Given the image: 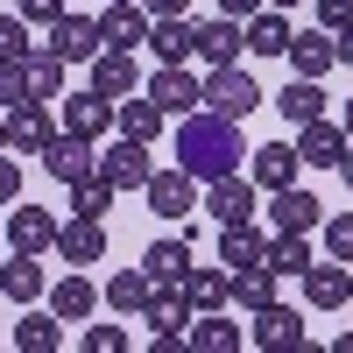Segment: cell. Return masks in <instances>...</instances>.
<instances>
[{
	"label": "cell",
	"mask_w": 353,
	"mask_h": 353,
	"mask_svg": "<svg viewBox=\"0 0 353 353\" xmlns=\"http://www.w3.org/2000/svg\"><path fill=\"white\" fill-rule=\"evenodd\" d=\"M311 233H276V241H261V269H276V283L283 276H304L311 269Z\"/></svg>",
	"instance_id": "obj_31"
},
{
	"label": "cell",
	"mask_w": 353,
	"mask_h": 353,
	"mask_svg": "<svg viewBox=\"0 0 353 353\" xmlns=\"http://www.w3.org/2000/svg\"><path fill=\"white\" fill-rule=\"evenodd\" d=\"M176 170H191L198 184L248 170L241 121H226V113H205V106H198V113H184V121H176Z\"/></svg>",
	"instance_id": "obj_1"
},
{
	"label": "cell",
	"mask_w": 353,
	"mask_h": 353,
	"mask_svg": "<svg viewBox=\"0 0 353 353\" xmlns=\"http://www.w3.org/2000/svg\"><path fill=\"white\" fill-rule=\"evenodd\" d=\"M339 184L353 191V141H346V156H339Z\"/></svg>",
	"instance_id": "obj_49"
},
{
	"label": "cell",
	"mask_w": 353,
	"mask_h": 353,
	"mask_svg": "<svg viewBox=\"0 0 353 353\" xmlns=\"http://www.w3.org/2000/svg\"><path fill=\"white\" fill-rule=\"evenodd\" d=\"M226 304H241V311H261V304H276V269H233L226 276Z\"/></svg>",
	"instance_id": "obj_32"
},
{
	"label": "cell",
	"mask_w": 353,
	"mask_h": 353,
	"mask_svg": "<svg viewBox=\"0 0 353 353\" xmlns=\"http://www.w3.org/2000/svg\"><path fill=\"white\" fill-rule=\"evenodd\" d=\"M254 8H261V0H219V14H233V21H248Z\"/></svg>",
	"instance_id": "obj_47"
},
{
	"label": "cell",
	"mask_w": 353,
	"mask_h": 353,
	"mask_svg": "<svg viewBox=\"0 0 353 353\" xmlns=\"http://www.w3.org/2000/svg\"><path fill=\"white\" fill-rule=\"evenodd\" d=\"M205 212H212L219 226H241V219H254V176H248V170L212 176V184H205Z\"/></svg>",
	"instance_id": "obj_11"
},
{
	"label": "cell",
	"mask_w": 353,
	"mask_h": 353,
	"mask_svg": "<svg viewBox=\"0 0 353 353\" xmlns=\"http://www.w3.org/2000/svg\"><path fill=\"white\" fill-rule=\"evenodd\" d=\"M248 176H254V191H283V184H297L304 176V156H297V141H269V149H248Z\"/></svg>",
	"instance_id": "obj_10"
},
{
	"label": "cell",
	"mask_w": 353,
	"mask_h": 353,
	"mask_svg": "<svg viewBox=\"0 0 353 353\" xmlns=\"http://www.w3.org/2000/svg\"><path fill=\"white\" fill-rule=\"evenodd\" d=\"M332 353H353V332H339V339H332Z\"/></svg>",
	"instance_id": "obj_51"
},
{
	"label": "cell",
	"mask_w": 353,
	"mask_h": 353,
	"mask_svg": "<svg viewBox=\"0 0 353 353\" xmlns=\"http://www.w3.org/2000/svg\"><path fill=\"white\" fill-rule=\"evenodd\" d=\"M184 346H191V353H241V346H248V325H233L226 311H191Z\"/></svg>",
	"instance_id": "obj_17"
},
{
	"label": "cell",
	"mask_w": 353,
	"mask_h": 353,
	"mask_svg": "<svg viewBox=\"0 0 353 353\" xmlns=\"http://www.w3.org/2000/svg\"><path fill=\"white\" fill-rule=\"evenodd\" d=\"M57 346H64V318L28 304V311L14 318V353H57Z\"/></svg>",
	"instance_id": "obj_30"
},
{
	"label": "cell",
	"mask_w": 353,
	"mask_h": 353,
	"mask_svg": "<svg viewBox=\"0 0 353 353\" xmlns=\"http://www.w3.org/2000/svg\"><path fill=\"white\" fill-rule=\"evenodd\" d=\"M8 248H21V254H50L57 248V212H43V205H8Z\"/></svg>",
	"instance_id": "obj_14"
},
{
	"label": "cell",
	"mask_w": 353,
	"mask_h": 353,
	"mask_svg": "<svg viewBox=\"0 0 353 353\" xmlns=\"http://www.w3.org/2000/svg\"><path fill=\"white\" fill-rule=\"evenodd\" d=\"M43 290H50V276H43V254H8V269H0V297L8 304H43Z\"/></svg>",
	"instance_id": "obj_23"
},
{
	"label": "cell",
	"mask_w": 353,
	"mask_h": 353,
	"mask_svg": "<svg viewBox=\"0 0 353 353\" xmlns=\"http://www.w3.org/2000/svg\"><path fill=\"white\" fill-rule=\"evenodd\" d=\"M149 290H156V283H149V269H113V276H106V290H99V304H106L113 318H128V311L141 318Z\"/></svg>",
	"instance_id": "obj_29"
},
{
	"label": "cell",
	"mask_w": 353,
	"mask_h": 353,
	"mask_svg": "<svg viewBox=\"0 0 353 353\" xmlns=\"http://www.w3.org/2000/svg\"><path fill=\"white\" fill-rule=\"evenodd\" d=\"M339 128H346V134H353V92H346V99H339Z\"/></svg>",
	"instance_id": "obj_50"
},
{
	"label": "cell",
	"mask_w": 353,
	"mask_h": 353,
	"mask_svg": "<svg viewBox=\"0 0 353 353\" xmlns=\"http://www.w3.org/2000/svg\"><path fill=\"white\" fill-rule=\"evenodd\" d=\"M50 134H57L50 99H21V106L8 113V156H43V149H50Z\"/></svg>",
	"instance_id": "obj_7"
},
{
	"label": "cell",
	"mask_w": 353,
	"mask_h": 353,
	"mask_svg": "<svg viewBox=\"0 0 353 353\" xmlns=\"http://www.w3.org/2000/svg\"><path fill=\"white\" fill-rule=\"evenodd\" d=\"M141 50H149L156 64H184V57H198V21L191 14H156Z\"/></svg>",
	"instance_id": "obj_13"
},
{
	"label": "cell",
	"mask_w": 353,
	"mask_h": 353,
	"mask_svg": "<svg viewBox=\"0 0 353 353\" xmlns=\"http://www.w3.org/2000/svg\"><path fill=\"white\" fill-rule=\"evenodd\" d=\"M141 325H156L163 339H184V325H191V304H184V290H176V283L163 290V283H156V290H149V304H141Z\"/></svg>",
	"instance_id": "obj_27"
},
{
	"label": "cell",
	"mask_w": 353,
	"mask_h": 353,
	"mask_svg": "<svg viewBox=\"0 0 353 353\" xmlns=\"http://www.w3.org/2000/svg\"><path fill=\"white\" fill-rule=\"evenodd\" d=\"M219 261H226V269H254V261H261V233H254V219L219 226Z\"/></svg>",
	"instance_id": "obj_37"
},
{
	"label": "cell",
	"mask_w": 353,
	"mask_h": 353,
	"mask_svg": "<svg viewBox=\"0 0 353 353\" xmlns=\"http://www.w3.org/2000/svg\"><path fill=\"white\" fill-rule=\"evenodd\" d=\"M64 71H71L64 57L36 43V50H28V99H50L57 106V99H64Z\"/></svg>",
	"instance_id": "obj_33"
},
{
	"label": "cell",
	"mask_w": 353,
	"mask_h": 353,
	"mask_svg": "<svg viewBox=\"0 0 353 353\" xmlns=\"http://www.w3.org/2000/svg\"><path fill=\"white\" fill-rule=\"evenodd\" d=\"M92 92H99V99H128V92H141L134 50H99V57H92Z\"/></svg>",
	"instance_id": "obj_22"
},
{
	"label": "cell",
	"mask_w": 353,
	"mask_h": 353,
	"mask_svg": "<svg viewBox=\"0 0 353 353\" xmlns=\"http://www.w3.org/2000/svg\"><path fill=\"white\" fill-rule=\"evenodd\" d=\"M290 64H297V78H325L339 57H332V36L325 28H304V36H290Z\"/></svg>",
	"instance_id": "obj_35"
},
{
	"label": "cell",
	"mask_w": 353,
	"mask_h": 353,
	"mask_svg": "<svg viewBox=\"0 0 353 353\" xmlns=\"http://www.w3.org/2000/svg\"><path fill=\"white\" fill-rule=\"evenodd\" d=\"M318 28H325V36L353 28V0H318Z\"/></svg>",
	"instance_id": "obj_43"
},
{
	"label": "cell",
	"mask_w": 353,
	"mask_h": 353,
	"mask_svg": "<svg viewBox=\"0 0 353 353\" xmlns=\"http://www.w3.org/2000/svg\"><path fill=\"white\" fill-rule=\"evenodd\" d=\"M113 128L134 134V141H156V134L170 128V113H163L149 92H128V99H113Z\"/></svg>",
	"instance_id": "obj_26"
},
{
	"label": "cell",
	"mask_w": 353,
	"mask_h": 353,
	"mask_svg": "<svg viewBox=\"0 0 353 353\" xmlns=\"http://www.w3.org/2000/svg\"><path fill=\"white\" fill-rule=\"evenodd\" d=\"M0 149H8V113H0Z\"/></svg>",
	"instance_id": "obj_53"
},
{
	"label": "cell",
	"mask_w": 353,
	"mask_h": 353,
	"mask_svg": "<svg viewBox=\"0 0 353 353\" xmlns=\"http://www.w3.org/2000/svg\"><path fill=\"white\" fill-rule=\"evenodd\" d=\"M14 198H21V163L0 149V205H14Z\"/></svg>",
	"instance_id": "obj_45"
},
{
	"label": "cell",
	"mask_w": 353,
	"mask_h": 353,
	"mask_svg": "<svg viewBox=\"0 0 353 353\" xmlns=\"http://www.w3.org/2000/svg\"><path fill=\"white\" fill-rule=\"evenodd\" d=\"M99 43L106 50H141V43H149V8H141V0H106Z\"/></svg>",
	"instance_id": "obj_18"
},
{
	"label": "cell",
	"mask_w": 353,
	"mask_h": 353,
	"mask_svg": "<svg viewBox=\"0 0 353 353\" xmlns=\"http://www.w3.org/2000/svg\"><path fill=\"white\" fill-rule=\"evenodd\" d=\"M241 28H248V57H290V36H297L283 8H254Z\"/></svg>",
	"instance_id": "obj_24"
},
{
	"label": "cell",
	"mask_w": 353,
	"mask_h": 353,
	"mask_svg": "<svg viewBox=\"0 0 353 353\" xmlns=\"http://www.w3.org/2000/svg\"><path fill=\"white\" fill-rule=\"evenodd\" d=\"M353 297V261H311L304 269V304L311 311H339Z\"/></svg>",
	"instance_id": "obj_19"
},
{
	"label": "cell",
	"mask_w": 353,
	"mask_h": 353,
	"mask_svg": "<svg viewBox=\"0 0 353 353\" xmlns=\"http://www.w3.org/2000/svg\"><path fill=\"white\" fill-rule=\"evenodd\" d=\"M276 106H283L290 128H304V121H318V113H325V85H318V78H290L283 92H276Z\"/></svg>",
	"instance_id": "obj_34"
},
{
	"label": "cell",
	"mask_w": 353,
	"mask_h": 353,
	"mask_svg": "<svg viewBox=\"0 0 353 353\" xmlns=\"http://www.w3.org/2000/svg\"><path fill=\"white\" fill-rule=\"evenodd\" d=\"M176 290H184L191 311H226V276H219V269H184Z\"/></svg>",
	"instance_id": "obj_38"
},
{
	"label": "cell",
	"mask_w": 353,
	"mask_h": 353,
	"mask_svg": "<svg viewBox=\"0 0 353 353\" xmlns=\"http://www.w3.org/2000/svg\"><path fill=\"white\" fill-rule=\"evenodd\" d=\"M43 50H57V57H64V64H92V57H99L106 43H99V21H92V14H78V8H64V14L50 21V36H43Z\"/></svg>",
	"instance_id": "obj_5"
},
{
	"label": "cell",
	"mask_w": 353,
	"mask_h": 353,
	"mask_svg": "<svg viewBox=\"0 0 353 353\" xmlns=\"http://www.w3.org/2000/svg\"><path fill=\"white\" fill-rule=\"evenodd\" d=\"M28 99V57H8V64H0V113H14Z\"/></svg>",
	"instance_id": "obj_39"
},
{
	"label": "cell",
	"mask_w": 353,
	"mask_h": 353,
	"mask_svg": "<svg viewBox=\"0 0 353 353\" xmlns=\"http://www.w3.org/2000/svg\"><path fill=\"white\" fill-rule=\"evenodd\" d=\"M36 43H28V21L21 14H0V64H8V57H28Z\"/></svg>",
	"instance_id": "obj_41"
},
{
	"label": "cell",
	"mask_w": 353,
	"mask_h": 353,
	"mask_svg": "<svg viewBox=\"0 0 353 353\" xmlns=\"http://www.w3.org/2000/svg\"><path fill=\"white\" fill-rule=\"evenodd\" d=\"M198 92H205V113H226V121H248L254 106H269V92H261L241 64H212L198 78Z\"/></svg>",
	"instance_id": "obj_2"
},
{
	"label": "cell",
	"mask_w": 353,
	"mask_h": 353,
	"mask_svg": "<svg viewBox=\"0 0 353 353\" xmlns=\"http://www.w3.org/2000/svg\"><path fill=\"white\" fill-rule=\"evenodd\" d=\"M141 198H149V212L156 219H191L198 212V176L191 170H149V184H141Z\"/></svg>",
	"instance_id": "obj_3"
},
{
	"label": "cell",
	"mask_w": 353,
	"mask_h": 353,
	"mask_svg": "<svg viewBox=\"0 0 353 353\" xmlns=\"http://www.w3.org/2000/svg\"><path fill=\"white\" fill-rule=\"evenodd\" d=\"M318 233H325V254L332 261H353V212H325Z\"/></svg>",
	"instance_id": "obj_40"
},
{
	"label": "cell",
	"mask_w": 353,
	"mask_h": 353,
	"mask_svg": "<svg viewBox=\"0 0 353 353\" xmlns=\"http://www.w3.org/2000/svg\"><path fill=\"white\" fill-rule=\"evenodd\" d=\"M149 170H156V156H149V141H134V134H121V141L99 156V176H106L113 191H141V184H149Z\"/></svg>",
	"instance_id": "obj_9"
},
{
	"label": "cell",
	"mask_w": 353,
	"mask_h": 353,
	"mask_svg": "<svg viewBox=\"0 0 353 353\" xmlns=\"http://www.w3.org/2000/svg\"><path fill=\"white\" fill-rule=\"evenodd\" d=\"M57 261L64 269H99L106 261V219H57Z\"/></svg>",
	"instance_id": "obj_4"
},
{
	"label": "cell",
	"mask_w": 353,
	"mask_h": 353,
	"mask_svg": "<svg viewBox=\"0 0 353 353\" xmlns=\"http://www.w3.org/2000/svg\"><path fill=\"white\" fill-rule=\"evenodd\" d=\"M141 92H149L163 113H170V121H184V113H198L205 106V92H198V78L184 71V64H156L149 78H141Z\"/></svg>",
	"instance_id": "obj_6"
},
{
	"label": "cell",
	"mask_w": 353,
	"mask_h": 353,
	"mask_svg": "<svg viewBox=\"0 0 353 353\" xmlns=\"http://www.w3.org/2000/svg\"><path fill=\"white\" fill-rule=\"evenodd\" d=\"M254 325H248V346H269V353H297V346H311L304 339V311H290V304H261V311H248Z\"/></svg>",
	"instance_id": "obj_8"
},
{
	"label": "cell",
	"mask_w": 353,
	"mask_h": 353,
	"mask_svg": "<svg viewBox=\"0 0 353 353\" xmlns=\"http://www.w3.org/2000/svg\"><path fill=\"white\" fill-rule=\"evenodd\" d=\"M346 141H353V134H346L339 121H325V113H318V121L297 128V156H304V170H339Z\"/></svg>",
	"instance_id": "obj_16"
},
{
	"label": "cell",
	"mask_w": 353,
	"mask_h": 353,
	"mask_svg": "<svg viewBox=\"0 0 353 353\" xmlns=\"http://www.w3.org/2000/svg\"><path fill=\"white\" fill-rule=\"evenodd\" d=\"M43 170L57 176V184H78V176H92L99 170V149H92V141H85V134H50V149H43Z\"/></svg>",
	"instance_id": "obj_12"
},
{
	"label": "cell",
	"mask_w": 353,
	"mask_h": 353,
	"mask_svg": "<svg viewBox=\"0 0 353 353\" xmlns=\"http://www.w3.org/2000/svg\"><path fill=\"white\" fill-rule=\"evenodd\" d=\"M141 269H149V283H184V269H191V233H163V241L141 254Z\"/></svg>",
	"instance_id": "obj_28"
},
{
	"label": "cell",
	"mask_w": 353,
	"mask_h": 353,
	"mask_svg": "<svg viewBox=\"0 0 353 353\" xmlns=\"http://www.w3.org/2000/svg\"><path fill=\"white\" fill-rule=\"evenodd\" d=\"M269 219H276V233H318L325 226V205L304 184H283V191H269Z\"/></svg>",
	"instance_id": "obj_15"
},
{
	"label": "cell",
	"mask_w": 353,
	"mask_h": 353,
	"mask_svg": "<svg viewBox=\"0 0 353 353\" xmlns=\"http://www.w3.org/2000/svg\"><path fill=\"white\" fill-rule=\"evenodd\" d=\"M134 339H128V325H92L85 332V353H128Z\"/></svg>",
	"instance_id": "obj_42"
},
{
	"label": "cell",
	"mask_w": 353,
	"mask_h": 353,
	"mask_svg": "<svg viewBox=\"0 0 353 353\" xmlns=\"http://www.w3.org/2000/svg\"><path fill=\"white\" fill-rule=\"evenodd\" d=\"M43 297H50V311H57V318H64V325H85V318H92V311H99V283L71 269V276H57V283L43 290Z\"/></svg>",
	"instance_id": "obj_21"
},
{
	"label": "cell",
	"mask_w": 353,
	"mask_h": 353,
	"mask_svg": "<svg viewBox=\"0 0 353 353\" xmlns=\"http://www.w3.org/2000/svg\"><path fill=\"white\" fill-rule=\"evenodd\" d=\"M64 191H71V212H78V219H106V212H113V198H121L99 170H92V176H78V184H64Z\"/></svg>",
	"instance_id": "obj_36"
},
{
	"label": "cell",
	"mask_w": 353,
	"mask_h": 353,
	"mask_svg": "<svg viewBox=\"0 0 353 353\" xmlns=\"http://www.w3.org/2000/svg\"><path fill=\"white\" fill-rule=\"evenodd\" d=\"M261 8H283V14H290V8H297V0H261Z\"/></svg>",
	"instance_id": "obj_52"
},
{
	"label": "cell",
	"mask_w": 353,
	"mask_h": 353,
	"mask_svg": "<svg viewBox=\"0 0 353 353\" xmlns=\"http://www.w3.org/2000/svg\"><path fill=\"white\" fill-rule=\"evenodd\" d=\"M141 8H149V21H156V14H191V0H141Z\"/></svg>",
	"instance_id": "obj_46"
},
{
	"label": "cell",
	"mask_w": 353,
	"mask_h": 353,
	"mask_svg": "<svg viewBox=\"0 0 353 353\" xmlns=\"http://www.w3.org/2000/svg\"><path fill=\"white\" fill-rule=\"evenodd\" d=\"M64 8H71V0H14V14H21V21H43V28L64 14Z\"/></svg>",
	"instance_id": "obj_44"
},
{
	"label": "cell",
	"mask_w": 353,
	"mask_h": 353,
	"mask_svg": "<svg viewBox=\"0 0 353 353\" xmlns=\"http://www.w3.org/2000/svg\"><path fill=\"white\" fill-rule=\"evenodd\" d=\"M332 57H339V64H353V28H339V36H332Z\"/></svg>",
	"instance_id": "obj_48"
},
{
	"label": "cell",
	"mask_w": 353,
	"mask_h": 353,
	"mask_svg": "<svg viewBox=\"0 0 353 353\" xmlns=\"http://www.w3.org/2000/svg\"><path fill=\"white\" fill-rule=\"evenodd\" d=\"M198 57H205V64H241V57H248V28L233 21V14L198 21Z\"/></svg>",
	"instance_id": "obj_25"
},
{
	"label": "cell",
	"mask_w": 353,
	"mask_h": 353,
	"mask_svg": "<svg viewBox=\"0 0 353 353\" xmlns=\"http://www.w3.org/2000/svg\"><path fill=\"white\" fill-rule=\"evenodd\" d=\"M57 106H64V128L71 134H85V141H106L113 134V99H99L92 85H85V92H64Z\"/></svg>",
	"instance_id": "obj_20"
}]
</instances>
